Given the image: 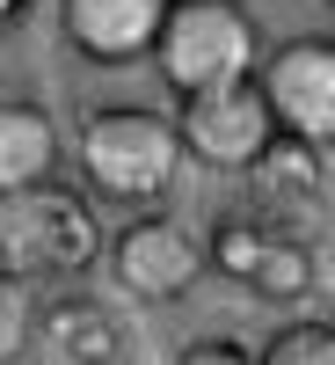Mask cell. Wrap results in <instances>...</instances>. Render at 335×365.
<instances>
[{"label": "cell", "mask_w": 335, "mask_h": 365, "mask_svg": "<svg viewBox=\"0 0 335 365\" xmlns=\"http://www.w3.org/2000/svg\"><path fill=\"white\" fill-rule=\"evenodd\" d=\"M175 146L182 161H204L219 175H248V161L270 146V110L255 96V81H226V88H204V96H182L175 103Z\"/></svg>", "instance_id": "6"}, {"label": "cell", "mask_w": 335, "mask_h": 365, "mask_svg": "<svg viewBox=\"0 0 335 365\" xmlns=\"http://www.w3.org/2000/svg\"><path fill=\"white\" fill-rule=\"evenodd\" d=\"M37 336L58 365H117L124 358V322L87 292H66L51 307H37Z\"/></svg>", "instance_id": "8"}, {"label": "cell", "mask_w": 335, "mask_h": 365, "mask_svg": "<svg viewBox=\"0 0 335 365\" xmlns=\"http://www.w3.org/2000/svg\"><path fill=\"white\" fill-rule=\"evenodd\" d=\"M255 365H335V329H328L321 314H307V322H285L277 336H270V344L255 351Z\"/></svg>", "instance_id": "13"}, {"label": "cell", "mask_w": 335, "mask_h": 365, "mask_svg": "<svg viewBox=\"0 0 335 365\" xmlns=\"http://www.w3.org/2000/svg\"><path fill=\"white\" fill-rule=\"evenodd\" d=\"M175 365H255V351H248V344H233V336H197Z\"/></svg>", "instance_id": "14"}, {"label": "cell", "mask_w": 335, "mask_h": 365, "mask_svg": "<svg viewBox=\"0 0 335 365\" xmlns=\"http://www.w3.org/2000/svg\"><path fill=\"white\" fill-rule=\"evenodd\" d=\"M154 73L182 96H204V88L248 81L262 58V29L240 0H168V15L154 29Z\"/></svg>", "instance_id": "1"}, {"label": "cell", "mask_w": 335, "mask_h": 365, "mask_svg": "<svg viewBox=\"0 0 335 365\" xmlns=\"http://www.w3.org/2000/svg\"><path fill=\"white\" fill-rule=\"evenodd\" d=\"M168 0H58V37L95 66H139Z\"/></svg>", "instance_id": "7"}, {"label": "cell", "mask_w": 335, "mask_h": 365, "mask_svg": "<svg viewBox=\"0 0 335 365\" xmlns=\"http://www.w3.org/2000/svg\"><path fill=\"white\" fill-rule=\"evenodd\" d=\"M80 175L95 197H117V205H154L175 190L182 175V146H175V125L161 110H139V103H102L87 110L80 125Z\"/></svg>", "instance_id": "2"}, {"label": "cell", "mask_w": 335, "mask_h": 365, "mask_svg": "<svg viewBox=\"0 0 335 365\" xmlns=\"http://www.w3.org/2000/svg\"><path fill=\"white\" fill-rule=\"evenodd\" d=\"M22 8H29V0H0V37H8V29L22 22Z\"/></svg>", "instance_id": "15"}, {"label": "cell", "mask_w": 335, "mask_h": 365, "mask_svg": "<svg viewBox=\"0 0 335 365\" xmlns=\"http://www.w3.org/2000/svg\"><path fill=\"white\" fill-rule=\"evenodd\" d=\"M255 96L270 110V125L292 139H335V44L328 37H285L277 51L255 58Z\"/></svg>", "instance_id": "5"}, {"label": "cell", "mask_w": 335, "mask_h": 365, "mask_svg": "<svg viewBox=\"0 0 335 365\" xmlns=\"http://www.w3.org/2000/svg\"><path fill=\"white\" fill-rule=\"evenodd\" d=\"M102 256V220L87 190L66 182H37V190L8 197V270L15 278H73Z\"/></svg>", "instance_id": "3"}, {"label": "cell", "mask_w": 335, "mask_h": 365, "mask_svg": "<svg viewBox=\"0 0 335 365\" xmlns=\"http://www.w3.org/2000/svg\"><path fill=\"white\" fill-rule=\"evenodd\" d=\"M248 182L262 197H292V205H314L321 182H328V146L314 139H292V132H270V146L248 161Z\"/></svg>", "instance_id": "10"}, {"label": "cell", "mask_w": 335, "mask_h": 365, "mask_svg": "<svg viewBox=\"0 0 335 365\" xmlns=\"http://www.w3.org/2000/svg\"><path fill=\"white\" fill-rule=\"evenodd\" d=\"M248 285L255 299H307V285H314V249L299 234H285V227H270L262 234V249H255V263H248Z\"/></svg>", "instance_id": "11"}, {"label": "cell", "mask_w": 335, "mask_h": 365, "mask_svg": "<svg viewBox=\"0 0 335 365\" xmlns=\"http://www.w3.org/2000/svg\"><path fill=\"white\" fill-rule=\"evenodd\" d=\"M110 278L132 299H146V307H182V299L211 278L204 234H190L182 220H168V212H139V220H124L110 234Z\"/></svg>", "instance_id": "4"}, {"label": "cell", "mask_w": 335, "mask_h": 365, "mask_svg": "<svg viewBox=\"0 0 335 365\" xmlns=\"http://www.w3.org/2000/svg\"><path fill=\"white\" fill-rule=\"evenodd\" d=\"M37 285L29 278H15L8 263H0V365H22L29 358V344H37Z\"/></svg>", "instance_id": "12"}, {"label": "cell", "mask_w": 335, "mask_h": 365, "mask_svg": "<svg viewBox=\"0 0 335 365\" xmlns=\"http://www.w3.org/2000/svg\"><path fill=\"white\" fill-rule=\"evenodd\" d=\"M58 175V125L44 103H0V197H22Z\"/></svg>", "instance_id": "9"}]
</instances>
